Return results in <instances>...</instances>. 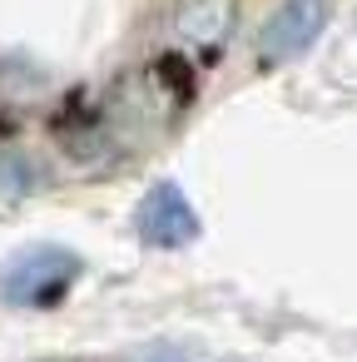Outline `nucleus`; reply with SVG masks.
Listing matches in <instances>:
<instances>
[{
  "mask_svg": "<svg viewBox=\"0 0 357 362\" xmlns=\"http://www.w3.org/2000/svg\"><path fill=\"white\" fill-rule=\"evenodd\" d=\"M134 362H184V352H174V347H154V352H139Z\"/></svg>",
  "mask_w": 357,
  "mask_h": 362,
  "instance_id": "obj_6",
  "label": "nucleus"
},
{
  "mask_svg": "<svg viewBox=\"0 0 357 362\" xmlns=\"http://www.w3.org/2000/svg\"><path fill=\"white\" fill-rule=\"evenodd\" d=\"M80 253L60 243H30L0 263V303L11 308H50L60 303L80 278Z\"/></svg>",
  "mask_w": 357,
  "mask_h": 362,
  "instance_id": "obj_1",
  "label": "nucleus"
},
{
  "mask_svg": "<svg viewBox=\"0 0 357 362\" xmlns=\"http://www.w3.org/2000/svg\"><path fill=\"white\" fill-rule=\"evenodd\" d=\"M327 16H332L327 0H283L258 30V65L273 70V65H288V60L308 55L312 40L327 30Z\"/></svg>",
  "mask_w": 357,
  "mask_h": 362,
  "instance_id": "obj_2",
  "label": "nucleus"
},
{
  "mask_svg": "<svg viewBox=\"0 0 357 362\" xmlns=\"http://www.w3.org/2000/svg\"><path fill=\"white\" fill-rule=\"evenodd\" d=\"M134 233L149 248H189L199 238V214L179 184H154L134 209Z\"/></svg>",
  "mask_w": 357,
  "mask_h": 362,
  "instance_id": "obj_3",
  "label": "nucleus"
},
{
  "mask_svg": "<svg viewBox=\"0 0 357 362\" xmlns=\"http://www.w3.org/2000/svg\"><path fill=\"white\" fill-rule=\"evenodd\" d=\"M0 189H6L11 199L30 194V189H35V169H30L21 154H6V159H0Z\"/></svg>",
  "mask_w": 357,
  "mask_h": 362,
  "instance_id": "obj_5",
  "label": "nucleus"
},
{
  "mask_svg": "<svg viewBox=\"0 0 357 362\" xmlns=\"http://www.w3.org/2000/svg\"><path fill=\"white\" fill-rule=\"evenodd\" d=\"M233 25V0H184L179 11V35L194 45H218Z\"/></svg>",
  "mask_w": 357,
  "mask_h": 362,
  "instance_id": "obj_4",
  "label": "nucleus"
}]
</instances>
